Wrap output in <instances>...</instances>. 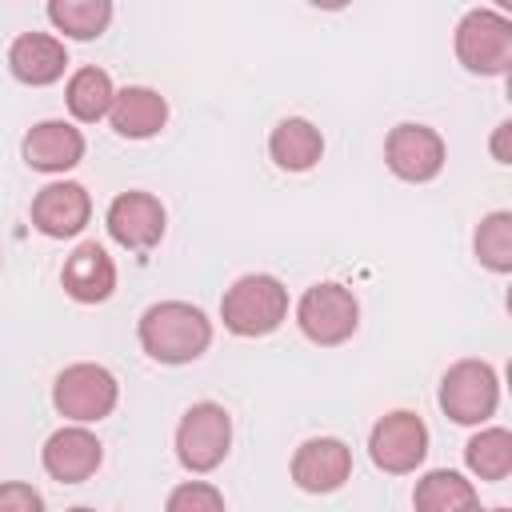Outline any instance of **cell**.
<instances>
[{
    "instance_id": "3",
    "label": "cell",
    "mask_w": 512,
    "mask_h": 512,
    "mask_svg": "<svg viewBox=\"0 0 512 512\" xmlns=\"http://www.w3.org/2000/svg\"><path fill=\"white\" fill-rule=\"evenodd\" d=\"M456 60L472 76H500L512 64V20L492 8H472L456 24Z\"/></svg>"
},
{
    "instance_id": "6",
    "label": "cell",
    "mask_w": 512,
    "mask_h": 512,
    "mask_svg": "<svg viewBox=\"0 0 512 512\" xmlns=\"http://www.w3.org/2000/svg\"><path fill=\"white\" fill-rule=\"evenodd\" d=\"M296 324H300V332H304L312 344L332 348V344H344V340L356 332V324H360V304H356V296H352L344 284L320 280V284H312V288L300 296V304H296Z\"/></svg>"
},
{
    "instance_id": "21",
    "label": "cell",
    "mask_w": 512,
    "mask_h": 512,
    "mask_svg": "<svg viewBox=\"0 0 512 512\" xmlns=\"http://www.w3.org/2000/svg\"><path fill=\"white\" fill-rule=\"evenodd\" d=\"M48 20L72 40H96L112 24L108 0H48Z\"/></svg>"
},
{
    "instance_id": "8",
    "label": "cell",
    "mask_w": 512,
    "mask_h": 512,
    "mask_svg": "<svg viewBox=\"0 0 512 512\" xmlns=\"http://www.w3.org/2000/svg\"><path fill=\"white\" fill-rule=\"evenodd\" d=\"M368 452H372V464L392 472V476H404V472H416L428 456V428L416 412H388L372 424V436H368Z\"/></svg>"
},
{
    "instance_id": "24",
    "label": "cell",
    "mask_w": 512,
    "mask_h": 512,
    "mask_svg": "<svg viewBox=\"0 0 512 512\" xmlns=\"http://www.w3.org/2000/svg\"><path fill=\"white\" fill-rule=\"evenodd\" d=\"M164 512H224V496L208 480H184L168 492Z\"/></svg>"
},
{
    "instance_id": "7",
    "label": "cell",
    "mask_w": 512,
    "mask_h": 512,
    "mask_svg": "<svg viewBox=\"0 0 512 512\" xmlns=\"http://www.w3.org/2000/svg\"><path fill=\"white\" fill-rule=\"evenodd\" d=\"M500 404V380L484 360H456L440 380V408L456 424H484Z\"/></svg>"
},
{
    "instance_id": "11",
    "label": "cell",
    "mask_w": 512,
    "mask_h": 512,
    "mask_svg": "<svg viewBox=\"0 0 512 512\" xmlns=\"http://www.w3.org/2000/svg\"><path fill=\"white\" fill-rule=\"evenodd\" d=\"M104 460V444L96 440V432H88L84 424H68V428H56L48 440H44V452H40V464L52 480L60 484H80L88 480Z\"/></svg>"
},
{
    "instance_id": "28",
    "label": "cell",
    "mask_w": 512,
    "mask_h": 512,
    "mask_svg": "<svg viewBox=\"0 0 512 512\" xmlns=\"http://www.w3.org/2000/svg\"><path fill=\"white\" fill-rule=\"evenodd\" d=\"M68 512H96V508H68Z\"/></svg>"
},
{
    "instance_id": "16",
    "label": "cell",
    "mask_w": 512,
    "mask_h": 512,
    "mask_svg": "<svg viewBox=\"0 0 512 512\" xmlns=\"http://www.w3.org/2000/svg\"><path fill=\"white\" fill-rule=\"evenodd\" d=\"M60 284H64V292H68L72 300H80V304H100V300H108L112 288H116V264H112V256H108L96 240H84V244H76L72 256L64 260Z\"/></svg>"
},
{
    "instance_id": "22",
    "label": "cell",
    "mask_w": 512,
    "mask_h": 512,
    "mask_svg": "<svg viewBox=\"0 0 512 512\" xmlns=\"http://www.w3.org/2000/svg\"><path fill=\"white\" fill-rule=\"evenodd\" d=\"M464 464L480 480H504L512 472V432L508 428H480L464 448Z\"/></svg>"
},
{
    "instance_id": "26",
    "label": "cell",
    "mask_w": 512,
    "mask_h": 512,
    "mask_svg": "<svg viewBox=\"0 0 512 512\" xmlns=\"http://www.w3.org/2000/svg\"><path fill=\"white\" fill-rule=\"evenodd\" d=\"M508 132H512V124L504 120V124L496 128V136H492V156H496V164H512V156H508Z\"/></svg>"
},
{
    "instance_id": "15",
    "label": "cell",
    "mask_w": 512,
    "mask_h": 512,
    "mask_svg": "<svg viewBox=\"0 0 512 512\" xmlns=\"http://www.w3.org/2000/svg\"><path fill=\"white\" fill-rule=\"evenodd\" d=\"M24 160L36 172H68L84 160V132L68 120H40L24 136Z\"/></svg>"
},
{
    "instance_id": "20",
    "label": "cell",
    "mask_w": 512,
    "mask_h": 512,
    "mask_svg": "<svg viewBox=\"0 0 512 512\" xmlns=\"http://www.w3.org/2000/svg\"><path fill=\"white\" fill-rule=\"evenodd\" d=\"M412 504H416V512H460V508L476 504V488H472V480H464L452 468H432L416 480Z\"/></svg>"
},
{
    "instance_id": "12",
    "label": "cell",
    "mask_w": 512,
    "mask_h": 512,
    "mask_svg": "<svg viewBox=\"0 0 512 512\" xmlns=\"http://www.w3.org/2000/svg\"><path fill=\"white\" fill-rule=\"evenodd\" d=\"M92 216V196L84 184L76 180H56V184H44L32 200V224L52 236V240H64V236H76L84 232Z\"/></svg>"
},
{
    "instance_id": "2",
    "label": "cell",
    "mask_w": 512,
    "mask_h": 512,
    "mask_svg": "<svg viewBox=\"0 0 512 512\" xmlns=\"http://www.w3.org/2000/svg\"><path fill=\"white\" fill-rule=\"evenodd\" d=\"M288 316V288L268 272H248L232 280L220 300V320L232 336H268Z\"/></svg>"
},
{
    "instance_id": "5",
    "label": "cell",
    "mask_w": 512,
    "mask_h": 512,
    "mask_svg": "<svg viewBox=\"0 0 512 512\" xmlns=\"http://www.w3.org/2000/svg\"><path fill=\"white\" fill-rule=\"evenodd\" d=\"M232 448V416L216 400L192 404L176 424V456L188 472H212Z\"/></svg>"
},
{
    "instance_id": "9",
    "label": "cell",
    "mask_w": 512,
    "mask_h": 512,
    "mask_svg": "<svg viewBox=\"0 0 512 512\" xmlns=\"http://www.w3.org/2000/svg\"><path fill=\"white\" fill-rule=\"evenodd\" d=\"M384 160L392 176L408 184H428L444 168V140L428 124H396L384 140Z\"/></svg>"
},
{
    "instance_id": "4",
    "label": "cell",
    "mask_w": 512,
    "mask_h": 512,
    "mask_svg": "<svg viewBox=\"0 0 512 512\" xmlns=\"http://www.w3.org/2000/svg\"><path fill=\"white\" fill-rule=\"evenodd\" d=\"M120 400V384L104 364H68L52 384V404L72 424L104 420Z\"/></svg>"
},
{
    "instance_id": "29",
    "label": "cell",
    "mask_w": 512,
    "mask_h": 512,
    "mask_svg": "<svg viewBox=\"0 0 512 512\" xmlns=\"http://www.w3.org/2000/svg\"><path fill=\"white\" fill-rule=\"evenodd\" d=\"M488 512H508V508H488Z\"/></svg>"
},
{
    "instance_id": "18",
    "label": "cell",
    "mask_w": 512,
    "mask_h": 512,
    "mask_svg": "<svg viewBox=\"0 0 512 512\" xmlns=\"http://www.w3.org/2000/svg\"><path fill=\"white\" fill-rule=\"evenodd\" d=\"M268 152H272L276 168H284V172H308V168H316L320 156H324V136H320V128H316L312 120L288 116V120H280V124L272 128Z\"/></svg>"
},
{
    "instance_id": "19",
    "label": "cell",
    "mask_w": 512,
    "mask_h": 512,
    "mask_svg": "<svg viewBox=\"0 0 512 512\" xmlns=\"http://www.w3.org/2000/svg\"><path fill=\"white\" fill-rule=\"evenodd\" d=\"M112 100H116V88H112V76L104 72V68H76L72 76H68V88H64V104H68V112L80 120V124H96V120H104L108 116V108H112Z\"/></svg>"
},
{
    "instance_id": "27",
    "label": "cell",
    "mask_w": 512,
    "mask_h": 512,
    "mask_svg": "<svg viewBox=\"0 0 512 512\" xmlns=\"http://www.w3.org/2000/svg\"><path fill=\"white\" fill-rule=\"evenodd\" d=\"M460 512H484V508H480V504H468V508H460Z\"/></svg>"
},
{
    "instance_id": "25",
    "label": "cell",
    "mask_w": 512,
    "mask_h": 512,
    "mask_svg": "<svg viewBox=\"0 0 512 512\" xmlns=\"http://www.w3.org/2000/svg\"><path fill=\"white\" fill-rule=\"evenodd\" d=\"M0 512H44V496L24 480H8L0 484Z\"/></svg>"
},
{
    "instance_id": "1",
    "label": "cell",
    "mask_w": 512,
    "mask_h": 512,
    "mask_svg": "<svg viewBox=\"0 0 512 512\" xmlns=\"http://www.w3.org/2000/svg\"><path fill=\"white\" fill-rule=\"evenodd\" d=\"M140 348L160 360V364H188L196 356L208 352L212 344V320L188 304V300H160L152 308H144L140 324H136Z\"/></svg>"
},
{
    "instance_id": "10",
    "label": "cell",
    "mask_w": 512,
    "mask_h": 512,
    "mask_svg": "<svg viewBox=\"0 0 512 512\" xmlns=\"http://www.w3.org/2000/svg\"><path fill=\"white\" fill-rule=\"evenodd\" d=\"M164 204L152 196V192H120L112 204H108V236L120 244V248H132V252H148L160 244L164 236Z\"/></svg>"
},
{
    "instance_id": "17",
    "label": "cell",
    "mask_w": 512,
    "mask_h": 512,
    "mask_svg": "<svg viewBox=\"0 0 512 512\" xmlns=\"http://www.w3.org/2000/svg\"><path fill=\"white\" fill-rule=\"evenodd\" d=\"M108 120H112V132L124 140H148L168 124V100L148 84H128L116 92Z\"/></svg>"
},
{
    "instance_id": "14",
    "label": "cell",
    "mask_w": 512,
    "mask_h": 512,
    "mask_svg": "<svg viewBox=\"0 0 512 512\" xmlns=\"http://www.w3.org/2000/svg\"><path fill=\"white\" fill-rule=\"evenodd\" d=\"M8 68L20 84H32V88H44V84H56L68 68V48L64 40H56L52 32H20L8 48Z\"/></svg>"
},
{
    "instance_id": "23",
    "label": "cell",
    "mask_w": 512,
    "mask_h": 512,
    "mask_svg": "<svg viewBox=\"0 0 512 512\" xmlns=\"http://www.w3.org/2000/svg\"><path fill=\"white\" fill-rule=\"evenodd\" d=\"M472 248L488 272H512V212H488L476 224Z\"/></svg>"
},
{
    "instance_id": "13",
    "label": "cell",
    "mask_w": 512,
    "mask_h": 512,
    "mask_svg": "<svg viewBox=\"0 0 512 512\" xmlns=\"http://www.w3.org/2000/svg\"><path fill=\"white\" fill-rule=\"evenodd\" d=\"M352 476V448L336 436H312L292 456V480L304 492H336Z\"/></svg>"
}]
</instances>
